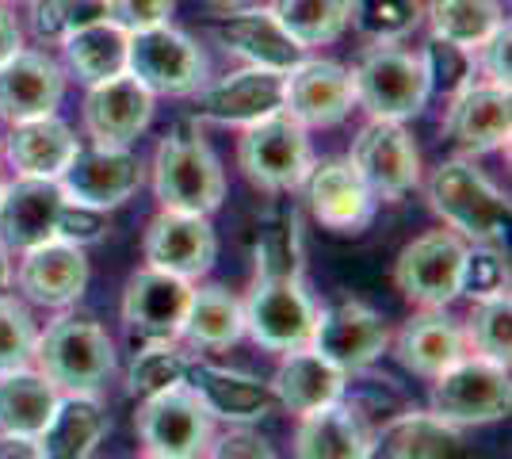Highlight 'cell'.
<instances>
[{
  "mask_svg": "<svg viewBox=\"0 0 512 459\" xmlns=\"http://www.w3.org/2000/svg\"><path fill=\"white\" fill-rule=\"evenodd\" d=\"M153 196L165 211L214 215L226 199V169L203 138L199 119H180L153 153L150 165Z\"/></svg>",
  "mask_w": 512,
  "mask_h": 459,
  "instance_id": "1",
  "label": "cell"
},
{
  "mask_svg": "<svg viewBox=\"0 0 512 459\" xmlns=\"http://www.w3.org/2000/svg\"><path fill=\"white\" fill-rule=\"evenodd\" d=\"M428 207L463 241H497L509 234V196L470 157L440 161L425 184Z\"/></svg>",
  "mask_w": 512,
  "mask_h": 459,
  "instance_id": "2",
  "label": "cell"
},
{
  "mask_svg": "<svg viewBox=\"0 0 512 459\" xmlns=\"http://www.w3.org/2000/svg\"><path fill=\"white\" fill-rule=\"evenodd\" d=\"M31 364L62 394H100L115 375V341L96 318L62 314L35 337Z\"/></svg>",
  "mask_w": 512,
  "mask_h": 459,
  "instance_id": "3",
  "label": "cell"
},
{
  "mask_svg": "<svg viewBox=\"0 0 512 459\" xmlns=\"http://www.w3.org/2000/svg\"><path fill=\"white\" fill-rule=\"evenodd\" d=\"M348 73H352L356 108L367 111V119L406 123L425 111L428 96H432L421 50H413V46L371 43Z\"/></svg>",
  "mask_w": 512,
  "mask_h": 459,
  "instance_id": "4",
  "label": "cell"
},
{
  "mask_svg": "<svg viewBox=\"0 0 512 459\" xmlns=\"http://www.w3.org/2000/svg\"><path fill=\"white\" fill-rule=\"evenodd\" d=\"M428 410L444 421L470 429V425H493L505 421L512 410V375L509 364L486 360L478 352H463L455 364L428 379Z\"/></svg>",
  "mask_w": 512,
  "mask_h": 459,
  "instance_id": "5",
  "label": "cell"
},
{
  "mask_svg": "<svg viewBox=\"0 0 512 459\" xmlns=\"http://www.w3.org/2000/svg\"><path fill=\"white\" fill-rule=\"evenodd\" d=\"M310 165H314L310 131L295 123L287 111H276L253 127H245L237 138V169L253 188L268 196L299 192Z\"/></svg>",
  "mask_w": 512,
  "mask_h": 459,
  "instance_id": "6",
  "label": "cell"
},
{
  "mask_svg": "<svg viewBox=\"0 0 512 459\" xmlns=\"http://www.w3.org/2000/svg\"><path fill=\"white\" fill-rule=\"evenodd\" d=\"M245 333L264 352L306 349L318 322V303L302 276H256L241 299Z\"/></svg>",
  "mask_w": 512,
  "mask_h": 459,
  "instance_id": "7",
  "label": "cell"
},
{
  "mask_svg": "<svg viewBox=\"0 0 512 459\" xmlns=\"http://www.w3.org/2000/svg\"><path fill=\"white\" fill-rule=\"evenodd\" d=\"M134 429L142 452L161 459H203L214 440V417L192 383H176L169 391L138 398Z\"/></svg>",
  "mask_w": 512,
  "mask_h": 459,
  "instance_id": "8",
  "label": "cell"
},
{
  "mask_svg": "<svg viewBox=\"0 0 512 459\" xmlns=\"http://www.w3.org/2000/svg\"><path fill=\"white\" fill-rule=\"evenodd\" d=\"M127 73L153 96H195L207 85V54L192 35L161 23L130 35Z\"/></svg>",
  "mask_w": 512,
  "mask_h": 459,
  "instance_id": "9",
  "label": "cell"
},
{
  "mask_svg": "<svg viewBox=\"0 0 512 459\" xmlns=\"http://www.w3.org/2000/svg\"><path fill=\"white\" fill-rule=\"evenodd\" d=\"M467 245L470 241L451 234L448 226L413 238L398 253V261H394V284H398V291L417 310H448L459 299Z\"/></svg>",
  "mask_w": 512,
  "mask_h": 459,
  "instance_id": "10",
  "label": "cell"
},
{
  "mask_svg": "<svg viewBox=\"0 0 512 459\" xmlns=\"http://www.w3.org/2000/svg\"><path fill=\"white\" fill-rule=\"evenodd\" d=\"M348 161L371 188V196L383 203H398L421 184V153H417V142L406 131V123L367 119L360 134L352 138Z\"/></svg>",
  "mask_w": 512,
  "mask_h": 459,
  "instance_id": "11",
  "label": "cell"
},
{
  "mask_svg": "<svg viewBox=\"0 0 512 459\" xmlns=\"http://www.w3.org/2000/svg\"><path fill=\"white\" fill-rule=\"evenodd\" d=\"M192 291V280L142 264L123 287V329L142 345H176L188 322Z\"/></svg>",
  "mask_w": 512,
  "mask_h": 459,
  "instance_id": "12",
  "label": "cell"
},
{
  "mask_svg": "<svg viewBox=\"0 0 512 459\" xmlns=\"http://www.w3.org/2000/svg\"><path fill=\"white\" fill-rule=\"evenodd\" d=\"M310 349L321 352L344 375L367 372L390 349V326L379 310L356 299H341L333 306H318V322Z\"/></svg>",
  "mask_w": 512,
  "mask_h": 459,
  "instance_id": "13",
  "label": "cell"
},
{
  "mask_svg": "<svg viewBox=\"0 0 512 459\" xmlns=\"http://www.w3.org/2000/svg\"><path fill=\"white\" fill-rule=\"evenodd\" d=\"M20 261L12 264V284L20 291L23 303L46 306V310H69L88 291L92 264L85 249L69 241L50 238L35 249L16 253Z\"/></svg>",
  "mask_w": 512,
  "mask_h": 459,
  "instance_id": "14",
  "label": "cell"
},
{
  "mask_svg": "<svg viewBox=\"0 0 512 459\" xmlns=\"http://www.w3.org/2000/svg\"><path fill=\"white\" fill-rule=\"evenodd\" d=\"M302 196L306 211L329 234H363L379 211V199L371 196V188L360 180L348 157L314 161L302 180Z\"/></svg>",
  "mask_w": 512,
  "mask_h": 459,
  "instance_id": "15",
  "label": "cell"
},
{
  "mask_svg": "<svg viewBox=\"0 0 512 459\" xmlns=\"http://www.w3.org/2000/svg\"><path fill=\"white\" fill-rule=\"evenodd\" d=\"M142 257L150 268L172 272L180 280H203L218 261V234L211 215H188V211H157L142 234Z\"/></svg>",
  "mask_w": 512,
  "mask_h": 459,
  "instance_id": "16",
  "label": "cell"
},
{
  "mask_svg": "<svg viewBox=\"0 0 512 459\" xmlns=\"http://www.w3.org/2000/svg\"><path fill=\"white\" fill-rule=\"evenodd\" d=\"M146 180V165L130 146H81L69 169L58 176L65 199L115 211L123 207Z\"/></svg>",
  "mask_w": 512,
  "mask_h": 459,
  "instance_id": "17",
  "label": "cell"
},
{
  "mask_svg": "<svg viewBox=\"0 0 512 459\" xmlns=\"http://www.w3.org/2000/svg\"><path fill=\"white\" fill-rule=\"evenodd\" d=\"M356 108L352 73L329 58H302L299 66L283 77V111L302 123L306 131L341 127Z\"/></svg>",
  "mask_w": 512,
  "mask_h": 459,
  "instance_id": "18",
  "label": "cell"
},
{
  "mask_svg": "<svg viewBox=\"0 0 512 459\" xmlns=\"http://www.w3.org/2000/svg\"><path fill=\"white\" fill-rule=\"evenodd\" d=\"M283 77L276 69H234L195 92V119L218 127H253L260 119L283 111Z\"/></svg>",
  "mask_w": 512,
  "mask_h": 459,
  "instance_id": "19",
  "label": "cell"
},
{
  "mask_svg": "<svg viewBox=\"0 0 512 459\" xmlns=\"http://www.w3.org/2000/svg\"><path fill=\"white\" fill-rule=\"evenodd\" d=\"M512 134V100L509 88L490 81H470L455 96H448L444 111V138L463 157H482L509 146Z\"/></svg>",
  "mask_w": 512,
  "mask_h": 459,
  "instance_id": "20",
  "label": "cell"
},
{
  "mask_svg": "<svg viewBox=\"0 0 512 459\" xmlns=\"http://www.w3.org/2000/svg\"><path fill=\"white\" fill-rule=\"evenodd\" d=\"M207 27L218 39V46L241 58L245 66L291 73L306 58V50L283 31L272 8H230L222 16H211Z\"/></svg>",
  "mask_w": 512,
  "mask_h": 459,
  "instance_id": "21",
  "label": "cell"
},
{
  "mask_svg": "<svg viewBox=\"0 0 512 459\" xmlns=\"http://www.w3.org/2000/svg\"><path fill=\"white\" fill-rule=\"evenodd\" d=\"M153 108H157V96L138 85L130 73H123L88 88L81 119L92 146H134L153 123Z\"/></svg>",
  "mask_w": 512,
  "mask_h": 459,
  "instance_id": "22",
  "label": "cell"
},
{
  "mask_svg": "<svg viewBox=\"0 0 512 459\" xmlns=\"http://www.w3.org/2000/svg\"><path fill=\"white\" fill-rule=\"evenodd\" d=\"M65 100V69L46 50H16L0 66V119L27 123L58 115Z\"/></svg>",
  "mask_w": 512,
  "mask_h": 459,
  "instance_id": "23",
  "label": "cell"
},
{
  "mask_svg": "<svg viewBox=\"0 0 512 459\" xmlns=\"http://www.w3.org/2000/svg\"><path fill=\"white\" fill-rule=\"evenodd\" d=\"M65 203V192L58 180H39V176H16L0 192V245L8 253L35 249L54 238L58 211Z\"/></svg>",
  "mask_w": 512,
  "mask_h": 459,
  "instance_id": "24",
  "label": "cell"
},
{
  "mask_svg": "<svg viewBox=\"0 0 512 459\" xmlns=\"http://www.w3.org/2000/svg\"><path fill=\"white\" fill-rule=\"evenodd\" d=\"M188 383L203 398V406L211 410L214 421H230V425H253L279 410L272 383H260L256 375L222 368V364H188Z\"/></svg>",
  "mask_w": 512,
  "mask_h": 459,
  "instance_id": "25",
  "label": "cell"
},
{
  "mask_svg": "<svg viewBox=\"0 0 512 459\" xmlns=\"http://www.w3.org/2000/svg\"><path fill=\"white\" fill-rule=\"evenodd\" d=\"M371 459H470L467 433L432 410H402L371 440Z\"/></svg>",
  "mask_w": 512,
  "mask_h": 459,
  "instance_id": "26",
  "label": "cell"
},
{
  "mask_svg": "<svg viewBox=\"0 0 512 459\" xmlns=\"http://www.w3.org/2000/svg\"><path fill=\"white\" fill-rule=\"evenodd\" d=\"M348 391V375L329 364L321 352L310 345L295 352H283L276 375H272V394H276L279 410L295 417H306L314 410H325L333 402H341Z\"/></svg>",
  "mask_w": 512,
  "mask_h": 459,
  "instance_id": "27",
  "label": "cell"
},
{
  "mask_svg": "<svg viewBox=\"0 0 512 459\" xmlns=\"http://www.w3.org/2000/svg\"><path fill=\"white\" fill-rule=\"evenodd\" d=\"M390 345L406 372L432 379L467 352V333L448 310H417L398 333H390Z\"/></svg>",
  "mask_w": 512,
  "mask_h": 459,
  "instance_id": "28",
  "label": "cell"
},
{
  "mask_svg": "<svg viewBox=\"0 0 512 459\" xmlns=\"http://www.w3.org/2000/svg\"><path fill=\"white\" fill-rule=\"evenodd\" d=\"M81 150V138L58 115L12 123L4 138V161L16 176H39V180H58L69 169V161Z\"/></svg>",
  "mask_w": 512,
  "mask_h": 459,
  "instance_id": "29",
  "label": "cell"
},
{
  "mask_svg": "<svg viewBox=\"0 0 512 459\" xmlns=\"http://www.w3.org/2000/svg\"><path fill=\"white\" fill-rule=\"evenodd\" d=\"M375 429L367 425L360 406L333 402L325 410L299 417L295 459H371Z\"/></svg>",
  "mask_w": 512,
  "mask_h": 459,
  "instance_id": "30",
  "label": "cell"
},
{
  "mask_svg": "<svg viewBox=\"0 0 512 459\" xmlns=\"http://www.w3.org/2000/svg\"><path fill=\"white\" fill-rule=\"evenodd\" d=\"M58 46H62L65 69L85 88L104 85L111 77L127 73L130 35L119 23L107 20V16H88V20L73 23V31Z\"/></svg>",
  "mask_w": 512,
  "mask_h": 459,
  "instance_id": "31",
  "label": "cell"
},
{
  "mask_svg": "<svg viewBox=\"0 0 512 459\" xmlns=\"http://www.w3.org/2000/svg\"><path fill=\"white\" fill-rule=\"evenodd\" d=\"M58 402H62V391L35 364L0 372V433L43 437Z\"/></svg>",
  "mask_w": 512,
  "mask_h": 459,
  "instance_id": "32",
  "label": "cell"
},
{
  "mask_svg": "<svg viewBox=\"0 0 512 459\" xmlns=\"http://www.w3.org/2000/svg\"><path fill=\"white\" fill-rule=\"evenodd\" d=\"M111 421L96 394H62L58 410L43 429V452L46 459H92L107 437Z\"/></svg>",
  "mask_w": 512,
  "mask_h": 459,
  "instance_id": "33",
  "label": "cell"
},
{
  "mask_svg": "<svg viewBox=\"0 0 512 459\" xmlns=\"http://www.w3.org/2000/svg\"><path fill=\"white\" fill-rule=\"evenodd\" d=\"M241 337H245V310H241V299L234 291L226 284L195 287L180 341H188L192 349L222 352L237 345Z\"/></svg>",
  "mask_w": 512,
  "mask_h": 459,
  "instance_id": "34",
  "label": "cell"
},
{
  "mask_svg": "<svg viewBox=\"0 0 512 459\" xmlns=\"http://www.w3.org/2000/svg\"><path fill=\"white\" fill-rule=\"evenodd\" d=\"M268 8L302 50L337 43L352 27V0H272Z\"/></svg>",
  "mask_w": 512,
  "mask_h": 459,
  "instance_id": "35",
  "label": "cell"
},
{
  "mask_svg": "<svg viewBox=\"0 0 512 459\" xmlns=\"http://www.w3.org/2000/svg\"><path fill=\"white\" fill-rule=\"evenodd\" d=\"M425 16L436 39H448L470 54L505 23L501 0H428Z\"/></svg>",
  "mask_w": 512,
  "mask_h": 459,
  "instance_id": "36",
  "label": "cell"
},
{
  "mask_svg": "<svg viewBox=\"0 0 512 459\" xmlns=\"http://www.w3.org/2000/svg\"><path fill=\"white\" fill-rule=\"evenodd\" d=\"M253 261L256 276H302L306 272V249H302L299 211L295 207H272L260 219Z\"/></svg>",
  "mask_w": 512,
  "mask_h": 459,
  "instance_id": "37",
  "label": "cell"
},
{
  "mask_svg": "<svg viewBox=\"0 0 512 459\" xmlns=\"http://www.w3.org/2000/svg\"><path fill=\"white\" fill-rule=\"evenodd\" d=\"M463 333H467V352H478V356L497 360V364H509V352H512V295L509 291L474 303Z\"/></svg>",
  "mask_w": 512,
  "mask_h": 459,
  "instance_id": "38",
  "label": "cell"
},
{
  "mask_svg": "<svg viewBox=\"0 0 512 459\" xmlns=\"http://www.w3.org/2000/svg\"><path fill=\"white\" fill-rule=\"evenodd\" d=\"M425 16L421 0H352V27L371 43H402Z\"/></svg>",
  "mask_w": 512,
  "mask_h": 459,
  "instance_id": "39",
  "label": "cell"
},
{
  "mask_svg": "<svg viewBox=\"0 0 512 459\" xmlns=\"http://www.w3.org/2000/svg\"><path fill=\"white\" fill-rule=\"evenodd\" d=\"M176 383H188V360L176 345H142L134 352L127 368L130 398H150V394L169 391Z\"/></svg>",
  "mask_w": 512,
  "mask_h": 459,
  "instance_id": "40",
  "label": "cell"
},
{
  "mask_svg": "<svg viewBox=\"0 0 512 459\" xmlns=\"http://www.w3.org/2000/svg\"><path fill=\"white\" fill-rule=\"evenodd\" d=\"M509 257L493 245V241H474L467 245V261H463V284H459V299L482 303L493 295L509 291Z\"/></svg>",
  "mask_w": 512,
  "mask_h": 459,
  "instance_id": "41",
  "label": "cell"
},
{
  "mask_svg": "<svg viewBox=\"0 0 512 459\" xmlns=\"http://www.w3.org/2000/svg\"><path fill=\"white\" fill-rule=\"evenodd\" d=\"M35 337H39V326H35L27 303L4 291L0 295V372H12V368L31 364Z\"/></svg>",
  "mask_w": 512,
  "mask_h": 459,
  "instance_id": "42",
  "label": "cell"
},
{
  "mask_svg": "<svg viewBox=\"0 0 512 459\" xmlns=\"http://www.w3.org/2000/svg\"><path fill=\"white\" fill-rule=\"evenodd\" d=\"M421 62L428 73V88L440 92V96H455L463 85L474 81V54L463 46L448 43V39H428L421 50Z\"/></svg>",
  "mask_w": 512,
  "mask_h": 459,
  "instance_id": "43",
  "label": "cell"
},
{
  "mask_svg": "<svg viewBox=\"0 0 512 459\" xmlns=\"http://www.w3.org/2000/svg\"><path fill=\"white\" fill-rule=\"evenodd\" d=\"M111 234V219L100 207H85V203H73L65 199L62 211H58V226H54V238L69 241L77 249H88V245H100V241Z\"/></svg>",
  "mask_w": 512,
  "mask_h": 459,
  "instance_id": "44",
  "label": "cell"
},
{
  "mask_svg": "<svg viewBox=\"0 0 512 459\" xmlns=\"http://www.w3.org/2000/svg\"><path fill=\"white\" fill-rule=\"evenodd\" d=\"M172 8H176V0H104L100 16L119 23L127 35H134V31H150V27L169 23Z\"/></svg>",
  "mask_w": 512,
  "mask_h": 459,
  "instance_id": "45",
  "label": "cell"
},
{
  "mask_svg": "<svg viewBox=\"0 0 512 459\" xmlns=\"http://www.w3.org/2000/svg\"><path fill=\"white\" fill-rule=\"evenodd\" d=\"M474 69L482 73L478 81H490V85L509 88V77H512V27H509V20L501 23L490 39L474 50Z\"/></svg>",
  "mask_w": 512,
  "mask_h": 459,
  "instance_id": "46",
  "label": "cell"
},
{
  "mask_svg": "<svg viewBox=\"0 0 512 459\" xmlns=\"http://www.w3.org/2000/svg\"><path fill=\"white\" fill-rule=\"evenodd\" d=\"M27 20H31V31H35L39 43L58 46L65 35L73 31V23H81V16H77V8L65 4V0H31Z\"/></svg>",
  "mask_w": 512,
  "mask_h": 459,
  "instance_id": "47",
  "label": "cell"
},
{
  "mask_svg": "<svg viewBox=\"0 0 512 459\" xmlns=\"http://www.w3.org/2000/svg\"><path fill=\"white\" fill-rule=\"evenodd\" d=\"M203 459H276V448L249 425H234L230 433L211 440Z\"/></svg>",
  "mask_w": 512,
  "mask_h": 459,
  "instance_id": "48",
  "label": "cell"
},
{
  "mask_svg": "<svg viewBox=\"0 0 512 459\" xmlns=\"http://www.w3.org/2000/svg\"><path fill=\"white\" fill-rule=\"evenodd\" d=\"M0 459H46L43 440L20 437V433H0Z\"/></svg>",
  "mask_w": 512,
  "mask_h": 459,
  "instance_id": "49",
  "label": "cell"
},
{
  "mask_svg": "<svg viewBox=\"0 0 512 459\" xmlns=\"http://www.w3.org/2000/svg\"><path fill=\"white\" fill-rule=\"evenodd\" d=\"M16 50H23V27H20V20L12 16V8L0 4V66H4Z\"/></svg>",
  "mask_w": 512,
  "mask_h": 459,
  "instance_id": "50",
  "label": "cell"
},
{
  "mask_svg": "<svg viewBox=\"0 0 512 459\" xmlns=\"http://www.w3.org/2000/svg\"><path fill=\"white\" fill-rule=\"evenodd\" d=\"M12 287V253L0 245V295Z\"/></svg>",
  "mask_w": 512,
  "mask_h": 459,
  "instance_id": "51",
  "label": "cell"
},
{
  "mask_svg": "<svg viewBox=\"0 0 512 459\" xmlns=\"http://www.w3.org/2000/svg\"><path fill=\"white\" fill-rule=\"evenodd\" d=\"M65 4H73V8H77V16H81V12L100 16V4H104V0H65ZM81 20H85V16H81Z\"/></svg>",
  "mask_w": 512,
  "mask_h": 459,
  "instance_id": "52",
  "label": "cell"
},
{
  "mask_svg": "<svg viewBox=\"0 0 512 459\" xmlns=\"http://www.w3.org/2000/svg\"><path fill=\"white\" fill-rule=\"evenodd\" d=\"M0 192H4V161H0Z\"/></svg>",
  "mask_w": 512,
  "mask_h": 459,
  "instance_id": "53",
  "label": "cell"
},
{
  "mask_svg": "<svg viewBox=\"0 0 512 459\" xmlns=\"http://www.w3.org/2000/svg\"><path fill=\"white\" fill-rule=\"evenodd\" d=\"M222 4H230V8H234V4H245V0H222Z\"/></svg>",
  "mask_w": 512,
  "mask_h": 459,
  "instance_id": "54",
  "label": "cell"
},
{
  "mask_svg": "<svg viewBox=\"0 0 512 459\" xmlns=\"http://www.w3.org/2000/svg\"><path fill=\"white\" fill-rule=\"evenodd\" d=\"M138 459H161V456H150V452H142V456H138Z\"/></svg>",
  "mask_w": 512,
  "mask_h": 459,
  "instance_id": "55",
  "label": "cell"
},
{
  "mask_svg": "<svg viewBox=\"0 0 512 459\" xmlns=\"http://www.w3.org/2000/svg\"><path fill=\"white\" fill-rule=\"evenodd\" d=\"M0 4H12V0H0Z\"/></svg>",
  "mask_w": 512,
  "mask_h": 459,
  "instance_id": "56",
  "label": "cell"
}]
</instances>
